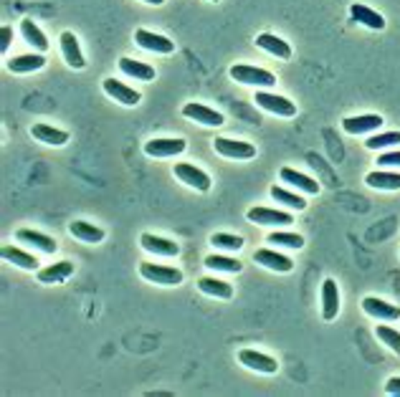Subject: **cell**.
I'll return each mask as SVG.
<instances>
[{
	"label": "cell",
	"mask_w": 400,
	"mask_h": 397,
	"mask_svg": "<svg viewBox=\"0 0 400 397\" xmlns=\"http://www.w3.org/2000/svg\"><path fill=\"white\" fill-rule=\"evenodd\" d=\"M230 79L238 81V84H246V86H261V89H269L276 84V76L266 68H259V66H246V64H236L230 68Z\"/></svg>",
	"instance_id": "cell-1"
},
{
	"label": "cell",
	"mask_w": 400,
	"mask_h": 397,
	"mask_svg": "<svg viewBox=\"0 0 400 397\" xmlns=\"http://www.w3.org/2000/svg\"><path fill=\"white\" fill-rule=\"evenodd\" d=\"M142 279L160 284V286H178L183 284V271L172 268V266H160V264H142L140 266Z\"/></svg>",
	"instance_id": "cell-2"
},
{
	"label": "cell",
	"mask_w": 400,
	"mask_h": 397,
	"mask_svg": "<svg viewBox=\"0 0 400 397\" xmlns=\"http://www.w3.org/2000/svg\"><path fill=\"white\" fill-rule=\"evenodd\" d=\"M253 102L259 104L261 109L271 111V114H279V117H294V114H297V107H294V102H289V99H284V96H279V94L256 91Z\"/></svg>",
	"instance_id": "cell-3"
},
{
	"label": "cell",
	"mask_w": 400,
	"mask_h": 397,
	"mask_svg": "<svg viewBox=\"0 0 400 397\" xmlns=\"http://www.w3.org/2000/svg\"><path fill=\"white\" fill-rule=\"evenodd\" d=\"M215 152H221L223 157H230V160H251L256 155V147H253L251 142H238V140H221L213 142Z\"/></svg>",
	"instance_id": "cell-4"
},
{
	"label": "cell",
	"mask_w": 400,
	"mask_h": 397,
	"mask_svg": "<svg viewBox=\"0 0 400 397\" xmlns=\"http://www.w3.org/2000/svg\"><path fill=\"white\" fill-rule=\"evenodd\" d=\"M175 175L180 177V183L190 185L195 190H200V192L210 190V177H208L203 169L195 167V165H190V162H180V165H175Z\"/></svg>",
	"instance_id": "cell-5"
},
{
	"label": "cell",
	"mask_w": 400,
	"mask_h": 397,
	"mask_svg": "<svg viewBox=\"0 0 400 397\" xmlns=\"http://www.w3.org/2000/svg\"><path fill=\"white\" fill-rule=\"evenodd\" d=\"M238 360H241V364H246L248 369H256V372H264V375H274L276 369H279L274 357L261 354V352H256V349H241V352H238Z\"/></svg>",
	"instance_id": "cell-6"
},
{
	"label": "cell",
	"mask_w": 400,
	"mask_h": 397,
	"mask_svg": "<svg viewBox=\"0 0 400 397\" xmlns=\"http://www.w3.org/2000/svg\"><path fill=\"white\" fill-rule=\"evenodd\" d=\"M183 114L188 119H193L198 124H206V127H221L223 124V114L221 111L210 109L206 104H198V102H190L183 107Z\"/></svg>",
	"instance_id": "cell-7"
},
{
	"label": "cell",
	"mask_w": 400,
	"mask_h": 397,
	"mask_svg": "<svg viewBox=\"0 0 400 397\" xmlns=\"http://www.w3.org/2000/svg\"><path fill=\"white\" fill-rule=\"evenodd\" d=\"M253 261L256 264H261L264 268H269V271H276V273H289L291 268H294V261H291L289 256H284V253H276V250H256L253 253Z\"/></svg>",
	"instance_id": "cell-8"
},
{
	"label": "cell",
	"mask_w": 400,
	"mask_h": 397,
	"mask_svg": "<svg viewBox=\"0 0 400 397\" xmlns=\"http://www.w3.org/2000/svg\"><path fill=\"white\" fill-rule=\"evenodd\" d=\"M134 41H137L145 51H155V53H172V51H175V44H172L170 38L157 36V33L145 30V28L134 30Z\"/></svg>",
	"instance_id": "cell-9"
},
{
	"label": "cell",
	"mask_w": 400,
	"mask_h": 397,
	"mask_svg": "<svg viewBox=\"0 0 400 397\" xmlns=\"http://www.w3.org/2000/svg\"><path fill=\"white\" fill-rule=\"evenodd\" d=\"M248 221L256 223V225H289V223H294V218H291V213H284V210L251 207L248 210Z\"/></svg>",
	"instance_id": "cell-10"
},
{
	"label": "cell",
	"mask_w": 400,
	"mask_h": 397,
	"mask_svg": "<svg viewBox=\"0 0 400 397\" xmlns=\"http://www.w3.org/2000/svg\"><path fill=\"white\" fill-rule=\"evenodd\" d=\"M104 91H107L114 102L125 104V107H137L142 99L134 89H129L127 84H122V81H117V79H104Z\"/></svg>",
	"instance_id": "cell-11"
},
{
	"label": "cell",
	"mask_w": 400,
	"mask_h": 397,
	"mask_svg": "<svg viewBox=\"0 0 400 397\" xmlns=\"http://www.w3.org/2000/svg\"><path fill=\"white\" fill-rule=\"evenodd\" d=\"M383 127V117L380 114H363V117H347L342 122V129L347 134H367Z\"/></svg>",
	"instance_id": "cell-12"
},
{
	"label": "cell",
	"mask_w": 400,
	"mask_h": 397,
	"mask_svg": "<svg viewBox=\"0 0 400 397\" xmlns=\"http://www.w3.org/2000/svg\"><path fill=\"white\" fill-rule=\"evenodd\" d=\"M340 311V291H337V281L334 279H327L322 284V317L327 322H332Z\"/></svg>",
	"instance_id": "cell-13"
},
{
	"label": "cell",
	"mask_w": 400,
	"mask_h": 397,
	"mask_svg": "<svg viewBox=\"0 0 400 397\" xmlns=\"http://www.w3.org/2000/svg\"><path fill=\"white\" fill-rule=\"evenodd\" d=\"M365 314H370L372 319H385V322H395L400 319V309L393 304L383 302V299H375V296H367L363 302Z\"/></svg>",
	"instance_id": "cell-14"
},
{
	"label": "cell",
	"mask_w": 400,
	"mask_h": 397,
	"mask_svg": "<svg viewBox=\"0 0 400 397\" xmlns=\"http://www.w3.org/2000/svg\"><path fill=\"white\" fill-rule=\"evenodd\" d=\"M145 152L149 157H175L185 152V142L183 140H149L145 145Z\"/></svg>",
	"instance_id": "cell-15"
},
{
	"label": "cell",
	"mask_w": 400,
	"mask_h": 397,
	"mask_svg": "<svg viewBox=\"0 0 400 397\" xmlns=\"http://www.w3.org/2000/svg\"><path fill=\"white\" fill-rule=\"evenodd\" d=\"M61 51H64V59L71 68H84L87 61H84V53L79 48V41H76L74 33H61Z\"/></svg>",
	"instance_id": "cell-16"
},
{
	"label": "cell",
	"mask_w": 400,
	"mask_h": 397,
	"mask_svg": "<svg viewBox=\"0 0 400 397\" xmlns=\"http://www.w3.org/2000/svg\"><path fill=\"white\" fill-rule=\"evenodd\" d=\"M142 248L149 250V253H155V256H178L180 253V246L178 243L167 241V238H157L152 236V233H145V236L140 238Z\"/></svg>",
	"instance_id": "cell-17"
},
{
	"label": "cell",
	"mask_w": 400,
	"mask_h": 397,
	"mask_svg": "<svg viewBox=\"0 0 400 397\" xmlns=\"http://www.w3.org/2000/svg\"><path fill=\"white\" fill-rule=\"evenodd\" d=\"M30 134H33L38 142L51 145V147H61V145H66L69 142V132L56 129V127H51V124H33L30 127Z\"/></svg>",
	"instance_id": "cell-18"
},
{
	"label": "cell",
	"mask_w": 400,
	"mask_h": 397,
	"mask_svg": "<svg viewBox=\"0 0 400 397\" xmlns=\"http://www.w3.org/2000/svg\"><path fill=\"white\" fill-rule=\"evenodd\" d=\"M256 46L259 48H264V51H269L271 56H276V59H291V48L287 41H282L279 36H271V33H261V36H256Z\"/></svg>",
	"instance_id": "cell-19"
},
{
	"label": "cell",
	"mask_w": 400,
	"mask_h": 397,
	"mask_svg": "<svg viewBox=\"0 0 400 397\" xmlns=\"http://www.w3.org/2000/svg\"><path fill=\"white\" fill-rule=\"evenodd\" d=\"M15 238L21 243H30L33 248L44 250V253H56V241H53L51 236H46V233H38V230H28V228H21L18 233H15Z\"/></svg>",
	"instance_id": "cell-20"
},
{
	"label": "cell",
	"mask_w": 400,
	"mask_h": 397,
	"mask_svg": "<svg viewBox=\"0 0 400 397\" xmlns=\"http://www.w3.org/2000/svg\"><path fill=\"white\" fill-rule=\"evenodd\" d=\"M71 273H74V264H71V261H61V264H53L48 266V268H41V271H38V281H41V284H61V281H66Z\"/></svg>",
	"instance_id": "cell-21"
},
{
	"label": "cell",
	"mask_w": 400,
	"mask_h": 397,
	"mask_svg": "<svg viewBox=\"0 0 400 397\" xmlns=\"http://www.w3.org/2000/svg\"><path fill=\"white\" fill-rule=\"evenodd\" d=\"M349 13H352V18H355L357 23H363V26H367V28L372 30H383L385 28V18L378 13V10H372V8L367 6H352L349 8Z\"/></svg>",
	"instance_id": "cell-22"
},
{
	"label": "cell",
	"mask_w": 400,
	"mask_h": 397,
	"mask_svg": "<svg viewBox=\"0 0 400 397\" xmlns=\"http://www.w3.org/2000/svg\"><path fill=\"white\" fill-rule=\"evenodd\" d=\"M0 256L6 258L8 264H15L18 268H26V271H36L38 268V261L30 253H26V250L15 248V246H3V250H0Z\"/></svg>",
	"instance_id": "cell-23"
},
{
	"label": "cell",
	"mask_w": 400,
	"mask_h": 397,
	"mask_svg": "<svg viewBox=\"0 0 400 397\" xmlns=\"http://www.w3.org/2000/svg\"><path fill=\"white\" fill-rule=\"evenodd\" d=\"M46 66V59L41 53H26V56H18V59L8 61V68L13 74H28V71H38V68Z\"/></svg>",
	"instance_id": "cell-24"
},
{
	"label": "cell",
	"mask_w": 400,
	"mask_h": 397,
	"mask_svg": "<svg viewBox=\"0 0 400 397\" xmlns=\"http://www.w3.org/2000/svg\"><path fill=\"white\" fill-rule=\"evenodd\" d=\"M119 68H122V74L132 76V79H140V81H152L155 79V68L147 66V64H142V61H134V59H119Z\"/></svg>",
	"instance_id": "cell-25"
},
{
	"label": "cell",
	"mask_w": 400,
	"mask_h": 397,
	"mask_svg": "<svg viewBox=\"0 0 400 397\" xmlns=\"http://www.w3.org/2000/svg\"><path fill=\"white\" fill-rule=\"evenodd\" d=\"M69 233L74 238H82L87 243H102L104 241V230L97 228L94 223H87V221H74L69 225Z\"/></svg>",
	"instance_id": "cell-26"
},
{
	"label": "cell",
	"mask_w": 400,
	"mask_h": 397,
	"mask_svg": "<svg viewBox=\"0 0 400 397\" xmlns=\"http://www.w3.org/2000/svg\"><path fill=\"white\" fill-rule=\"evenodd\" d=\"M21 33H23V38L28 41L36 51H41L44 53L46 48H48V38H46V33L41 28H38L36 23L30 21V18H26V21H21Z\"/></svg>",
	"instance_id": "cell-27"
},
{
	"label": "cell",
	"mask_w": 400,
	"mask_h": 397,
	"mask_svg": "<svg viewBox=\"0 0 400 397\" xmlns=\"http://www.w3.org/2000/svg\"><path fill=\"white\" fill-rule=\"evenodd\" d=\"M367 185L375 190H400V175L398 172H385V169H375L367 175Z\"/></svg>",
	"instance_id": "cell-28"
},
{
	"label": "cell",
	"mask_w": 400,
	"mask_h": 397,
	"mask_svg": "<svg viewBox=\"0 0 400 397\" xmlns=\"http://www.w3.org/2000/svg\"><path fill=\"white\" fill-rule=\"evenodd\" d=\"M282 180H284V183L294 185V187H299V190L309 192V195H317V192H319V183H314L311 177L302 175V172H297V169H291V167L282 169Z\"/></svg>",
	"instance_id": "cell-29"
},
{
	"label": "cell",
	"mask_w": 400,
	"mask_h": 397,
	"mask_svg": "<svg viewBox=\"0 0 400 397\" xmlns=\"http://www.w3.org/2000/svg\"><path fill=\"white\" fill-rule=\"evenodd\" d=\"M198 288L203 291V294L218 296V299H230V296H233V286H230V284H226V281H218V279H210V276L200 279L198 281Z\"/></svg>",
	"instance_id": "cell-30"
},
{
	"label": "cell",
	"mask_w": 400,
	"mask_h": 397,
	"mask_svg": "<svg viewBox=\"0 0 400 397\" xmlns=\"http://www.w3.org/2000/svg\"><path fill=\"white\" fill-rule=\"evenodd\" d=\"M206 266H208V268H213V271H226V273H238L241 268H244V264H241V261H236V258H228V256H218V253L208 256L206 258Z\"/></svg>",
	"instance_id": "cell-31"
},
{
	"label": "cell",
	"mask_w": 400,
	"mask_h": 397,
	"mask_svg": "<svg viewBox=\"0 0 400 397\" xmlns=\"http://www.w3.org/2000/svg\"><path fill=\"white\" fill-rule=\"evenodd\" d=\"M271 198L276 200V203H284L287 207H294V210H304L307 207V200H302L299 195H294V192L284 190V187H271Z\"/></svg>",
	"instance_id": "cell-32"
},
{
	"label": "cell",
	"mask_w": 400,
	"mask_h": 397,
	"mask_svg": "<svg viewBox=\"0 0 400 397\" xmlns=\"http://www.w3.org/2000/svg\"><path fill=\"white\" fill-rule=\"evenodd\" d=\"M400 142V132H383V134H375V137H370V140L365 142V147L367 149H388L393 147V145H398Z\"/></svg>",
	"instance_id": "cell-33"
},
{
	"label": "cell",
	"mask_w": 400,
	"mask_h": 397,
	"mask_svg": "<svg viewBox=\"0 0 400 397\" xmlns=\"http://www.w3.org/2000/svg\"><path fill=\"white\" fill-rule=\"evenodd\" d=\"M210 243H213L215 248H223V250H241L244 248V238L228 236V233H213V236H210Z\"/></svg>",
	"instance_id": "cell-34"
},
{
	"label": "cell",
	"mask_w": 400,
	"mask_h": 397,
	"mask_svg": "<svg viewBox=\"0 0 400 397\" xmlns=\"http://www.w3.org/2000/svg\"><path fill=\"white\" fill-rule=\"evenodd\" d=\"M269 243H276V246H287V248H304V238L299 233H271L269 236Z\"/></svg>",
	"instance_id": "cell-35"
},
{
	"label": "cell",
	"mask_w": 400,
	"mask_h": 397,
	"mask_svg": "<svg viewBox=\"0 0 400 397\" xmlns=\"http://www.w3.org/2000/svg\"><path fill=\"white\" fill-rule=\"evenodd\" d=\"M375 334H378V337L383 339V342H385V344L390 347V349H393V352L400 357V334H398V331L390 329V326H383V324H380L378 329H375Z\"/></svg>",
	"instance_id": "cell-36"
},
{
	"label": "cell",
	"mask_w": 400,
	"mask_h": 397,
	"mask_svg": "<svg viewBox=\"0 0 400 397\" xmlns=\"http://www.w3.org/2000/svg\"><path fill=\"white\" fill-rule=\"evenodd\" d=\"M378 165H383V167H400V149L398 152H385V155H380Z\"/></svg>",
	"instance_id": "cell-37"
},
{
	"label": "cell",
	"mask_w": 400,
	"mask_h": 397,
	"mask_svg": "<svg viewBox=\"0 0 400 397\" xmlns=\"http://www.w3.org/2000/svg\"><path fill=\"white\" fill-rule=\"evenodd\" d=\"M385 390H388V395H400V377H393V380H388Z\"/></svg>",
	"instance_id": "cell-38"
},
{
	"label": "cell",
	"mask_w": 400,
	"mask_h": 397,
	"mask_svg": "<svg viewBox=\"0 0 400 397\" xmlns=\"http://www.w3.org/2000/svg\"><path fill=\"white\" fill-rule=\"evenodd\" d=\"M8 46H10V28H8V26H6V28H3V44H0V51L6 53V51H8Z\"/></svg>",
	"instance_id": "cell-39"
},
{
	"label": "cell",
	"mask_w": 400,
	"mask_h": 397,
	"mask_svg": "<svg viewBox=\"0 0 400 397\" xmlns=\"http://www.w3.org/2000/svg\"><path fill=\"white\" fill-rule=\"evenodd\" d=\"M145 3H149V6H163L165 0H145Z\"/></svg>",
	"instance_id": "cell-40"
},
{
	"label": "cell",
	"mask_w": 400,
	"mask_h": 397,
	"mask_svg": "<svg viewBox=\"0 0 400 397\" xmlns=\"http://www.w3.org/2000/svg\"><path fill=\"white\" fill-rule=\"evenodd\" d=\"M215 3H218V0H215Z\"/></svg>",
	"instance_id": "cell-41"
}]
</instances>
